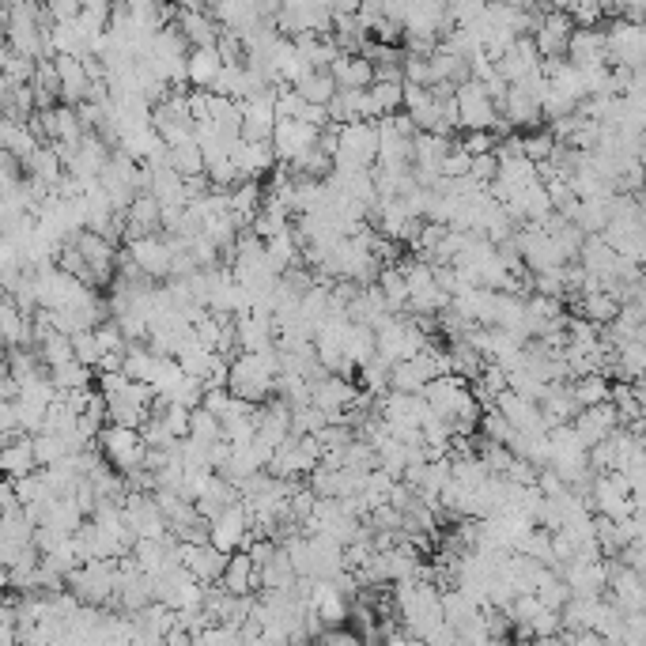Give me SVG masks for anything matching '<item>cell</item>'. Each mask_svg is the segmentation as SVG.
I'll use <instances>...</instances> for the list:
<instances>
[{
	"instance_id": "obj_1",
	"label": "cell",
	"mask_w": 646,
	"mask_h": 646,
	"mask_svg": "<svg viewBox=\"0 0 646 646\" xmlns=\"http://www.w3.org/2000/svg\"><path fill=\"white\" fill-rule=\"evenodd\" d=\"M276 374H280V356H276V348L261 352V356L238 352V356L227 363V393L238 397V401H250V405H265L272 397V386H276Z\"/></svg>"
},
{
	"instance_id": "obj_2",
	"label": "cell",
	"mask_w": 646,
	"mask_h": 646,
	"mask_svg": "<svg viewBox=\"0 0 646 646\" xmlns=\"http://www.w3.org/2000/svg\"><path fill=\"white\" fill-rule=\"evenodd\" d=\"M65 590L87 609H102L118 590V560H91L65 578Z\"/></svg>"
},
{
	"instance_id": "obj_3",
	"label": "cell",
	"mask_w": 646,
	"mask_h": 646,
	"mask_svg": "<svg viewBox=\"0 0 646 646\" xmlns=\"http://www.w3.org/2000/svg\"><path fill=\"white\" fill-rule=\"evenodd\" d=\"M643 507V499L639 495H631L628 480L620 473H601L594 476V484H590V510H597L601 518H609V522H624L628 514H639Z\"/></svg>"
},
{
	"instance_id": "obj_4",
	"label": "cell",
	"mask_w": 646,
	"mask_h": 646,
	"mask_svg": "<svg viewBox=\"0 0 646 646\" xmlns=\"http://www.w3.org/2000/svg\"><path fill=\"white\" fill-rule=\"evenodd\" d=\"M95 450H99V458L118 476H129L144 465V442H140V435L129 431V427L106 424L99 431V439H95Z\"/></svg>"
},
{
	"instance_id": "obj_5",
	"label": "cell",
	"mask_w": 646,
	"mask_h": 646,
	"mask_svg": "<svg viewBox=\"0 0 646 646\" xmlns=\"http://www.w3.org/2000/svg\"><path fill=\"white\" fill-rule=\"evenodd\" d=\"M605 38V65L609 68H643L646 57V27H631L624 19H612L601 27Z\"/></svg>"
},
{
	"instance_id": "obj_6",
	"label": "cell",
	"mask_w": 646,
	"mask_h": 646,
	"mask_svg": "<svg viewBox=\"0 0 646 646\" xmlns=\"http://www.w3.org/2000/svg\"><path fill=\"white\" fill-rule=\"evenodd\" d=\"M238 136L250 140V144H269L272 125H276V87L261 91L254 99L238 102Z\"/></svg>"
},
{
	"instance_id": "obj_7",
	"label": "cell",
	"mask_w": 646,
	"mask_h": 646,
	"mask_svg": "<svg viewBox=\"0 0 646 646\" xmlns=\"http://www.w3.org/2000/svg\"><path fill=\"white\" fill-rule=\"evenodd\" d=\"M571 34H575V23L567 19L563 4L560 8H541V23H537V31H533L537 57H541V61H563Z\"/></svg>"
},
{
	"instance_id": "obj_8",
	"label": "cell",
	"mask_w": 646,
	"mask_h": 646,
	"mask_svg": "<svg viewBox=\"0 0 646 646\" xmlns=\"http://www.w3.org/2000/svg\"><path fill=\"white\" fill-rule=\"evenodd\" d=\"M454 106H458V129L461 133H488L495 114H499L492 102L484 99L480 84H473V80L454 87Z\"/></svg>"
},
{
	"instance_id": "obj_9",
	"label": "cell",
	"mask_w": 646,
	"mask_h": 646,
	"mask_svg": "<svg viewBox=\"0 0 646 646\" xmlns=\"http://www.w3.org/2000/svg\"><path fill=\"white\" fill-rule=\"evenodd\" d=\"M125 257L133 261L136 269H140V276L144 280H163L167 284V276H170V246H167V238L163 235H144V238H136V242H129L125 246Z\"/></svg>"
},
{
	"instance_id": "obj_10",
	"label": "cell",
	"mask_w": 646,
	"mask_h": 646,
	"mask_svg": "<svg viewBox=\"0 0 646 646\" xmlns=\"http://www.w3.org/2000/svg\"><path fill=\"white\" fill-rule=\"evenodd\" d=\"M272 155H276V163H295L299 155L314 152L318 148V129H310V125H303V121H276L272 125Z\"/></svg>"
},
{
	"instance_id": "obj_11",
	"label": "cell",
	"mask_w": 646,
	"mask_h": 646,
	"mask_svg": "<svg viewBox=\"0 0 646 646\" xmlns=\"http://www.w3.org/2000/svg\"><path fill=\"white\" fill-rule=\"evenodd\" d=\"M246 537H250V518H246V510H242V499H238L235 507H227L223 514H216V518L208 522V544L220 548L223 556L242 552Z\"/></svg>"
},
{
	"instance_id": "obj_12",
	"label": "cell",
	"mask_w": 646,
	"mask_h": 646,
	"mask_svg": "<svg viewBox=\"0 0 646 646\" xmlns=\"http://www.w3.org/2000/svg\"><path fill=\"white\" fill-rule=\"evenodd\" d=\"M178 560H182V571L197 586H216L223 567H227V556L212 544H178Z\"/></svg>"
},
{
	"instance_id": "obj_13",
	"label": "cell",
	"mask_w": 646,
	"mask_h": 646,
	"mask_svg": "<svg viewBox=\"0 0 646 646\" xmlns=\"http://www.w3.org/2000/svg\"><path fill=\"white\" fill-rule=\"evenodd\" d=\"M560 578L563 586L571 590V597H601L605 594V560H567L560 567Z\"/></svg>"
},
{
	"instance_id": "obj_14",
	"label": "cell",
	"mask_w": 646,
	"mask_h": 646,
	"mask_svg": "<svg viewBox=\"0 0 646 646\" xmlns=\"http://www.w3.org/2000/svg\"><path fill=\"white\" fill-rule=\"evenodd\" d=\"M231 167H235L238 182H257L261 174H269L276 170V155H272V144H250V140H242L238 136L235 144H231Z\"/></svg>"
},
{
	"instance_id": "obj_15",
	"label": "cell",
	"mask_w": 646,
	"mask_h": 646,
	"mask_svg": "<svg viewBox=\"0 0 646 646\" xmlns=\"http://www.w3.org/2000/svg\"><path fill=\"white\" fill-rule=\"evenodd\" d=\"M492 65H495V76H499L503 84L518 87L529 76V72H537L541 57H537V46H533V38H514V42H510V50L503 53L499 61H492Z\"/></svg>"
},
{
	"instance_id": "obj_16",
	"label": "cell",
	"mask_w": 646,
	"mask_h": 646,
	"mask_svg": "<svg viewBox=\"0 0 646 646\" xmlns=\"http://www.w3.org/2000/svg\"><path fill=\"white\" fill-rule=\"evenodd\" d=\"M495 412L507 420L518 435H544L548 427H544V420H541V408L533 405V401H526V397H518V393H510V390H503L499 397H495Z\"/></svg>"
},
{
	"instance_id": "obj_17",
	"label": "cell",
	"mask_w": 646,
	"mask_h": 646,
	"mask_svg": "<svg viewBox=\"0 0 646 646\" xmlns=\"http://www.w3.org/2000/svg\"><path fill=\"white\" fill-rule=\"evenodd\" d=\"M174 27L186 38L189 50H201V46H216L220 42V27L212 23V16L204 12V4H186L174 12Z\"/></svg>"
},
{
	"instance_id": "obj_18",
	"label": "cell",
	"mask_w": 646,
	"mask_h": 646,
	"mask_svg": "<svg viewBox=\"0 0 646 646\" xmlns=\"http://www.w3.org/2000/svg\"><path fill=\"white\" fill-rule=\"evenodd\" d=\"M620 427V420H616V408L605 401V405H594V408H578V416L571 420V431L578 435V442L590 450V446H597V442H605Z\"/></svg>"
},
{
	"instance_id": "obj_19",
	"label": "cell",
	"mask_w": 646,
	"mask_h": 646,
	"mask_svg": "<svg viewBox=\"0 0 646 646\" xmlns=\"http://www.w3.org/2000/svg\"><path fill=\"white\" fill-rule=\"evenodd\" d=\"M359 386L356 382H344L337 374H322L318 382H310V405L325 412V416H333V412H344V408L356 401Z\"/></svg>"
},
{
	"instance_id": "obj_20",
	"label": "cell",
	"mask_w": 646,
	"mask_h": 646,
	"mask_svg": "<svg viewBox=\"0 0 646 646\" xmlns=\"http://www.w3.org/2000/svg\"><path fill=\"white\" fill-rule=\"evenodd\" d=\"M220 586L223 594H231V597H250L254 590H261V578H257V567L250 563V556L246 552H231L227 556V567H223V575H220Z\"/></svg>"
},
{
	"instance_id": "obj_21",
	"label": "cell",
	"mask_w": 646,
	"mask_h": 646,
	"mask_svg": "<svg viewBox=\"0 0 646 646\" xmlns=\"http://www.w3.org/2000/svg\"><path fill=\"white\" fill-rule=\"evenodd\" d=\"M563 61H567V65H575L578 72H582V68L605 65V38H601V27H590V31L571 34Z\"/></svg>"
},
{
	"instance_id": "obj_22",
	"label": "cell",
	"mask_w": 646,
	"mask_h": 646,
	"mask_svg": "<svg viewBox=\"0 0 646 646\" xmlns=\"http://www.w3.org/2000/svg\"><path fill=\"white\" fill-rule=\"evenodd\" d=\"M31 473H38L31 439H27V435H12V439H4V450H0V476H8V480H23V476H31Z\"/></svg>"
},
{
	"instance_id": "obj_23",
	"label": "cell",
	"mask_w": 646,
	"mask_h": 646,
	"mask_svg": "<svg viewBox=\"0 0 646 646\" xmlns=\"http://www.w3.org/2000/svg\"><path fill=\"white\" fill-rule=\"evenodd\" d=\"M329 76H333L337 91H367V87L374 84L371 61H363L359 53H352V57H337V61L329 65Z\"/></svg>"
},
{
	"instance_id": "obj_24",
	"label": "cell",
	"mask_w": 646,
	"mask_h": 646,
	"mask_svg": "<svg viewBox=\"0 0 646 646\" xmlns=\"http://www.w3.org/2000/svg\"><path fill=\"white\" fill-rule=\"evenodd\" d=\"M261 204H265V189H261V182H238V186L227 193V208H231V216H235L238 231H250L254 216L261 212Z\"/></svg>"
},
{
	"instance_id": "obj_25",
	"label": "cell",
	"mask_w": 646,
	"mask_h": 646,
	"mask_svg": "<svg viewBox=\"0 0 646 646\" xmlns=\"http://www.w3.org/2000/svg\"><path fill=\"white\" fill-rule=\"evenodd\" d=\"M220 53H216V46H201V50H189L186 57V84L193 87V91H208L212 87V80L220 76Z\"/></svg>"
},
{
	"instance_id": "obj_26",
	"label": "cell",
	"mask_w": 646,
	"mask_h": 646,
	"mask_svg": "<svg viewBox=\"0 0 646 646\" xmlns=\"http://www.w3.org/2000/svg\"><path fill=\"white\" fill-rule=\"evenodd\" d=\"M541 420H544V427L552 431V427H563V424H571L578 416V405H575V397H571V390L567 386H548V393L541 397Z\"/></svg>"
},
{
	"instance_id": "obj_27",
	"label": "cell",
	"mask_w": 646,
	"mask_h": 646,
	"mask_svg": "<svg viewBox=\"0 0 646 646\" xmlns=\"http://www.w3.org/2000/svg\"><path fill=\"white\" fill-rule=\"evenodd\" d=\"M261 246H265V257H269V265H272V272H276V276H284V272H291V269H303L299 242H295V235H291V227L284 231V235L265 238Z\"/></svg>"
},
{
	"instance_id": "obj_28",
	"label": "cell",
	"mask_w": 646,
	"mask_h": 646,
	"mask_svg": "<svg viewBox=\"0 0 646 646\" xmlns=\"http://www.w3.org/2000/svg\"><path fill=\"white\" fill-rule=\"evenodd\" d=\"M291 91H295L303 102H310V106H329V99L337 95V84H333V76H329V72H314V68H306L303 76L291 84Z\"/></svg>"
},
{
	"instance_id": "obj_29",
	"label": "cell",
	"mask_w": 646,
	"mask_h": 646,
	"mask_svg": "<svg viewBox=\"0 0 646 646\" xmlns=\"http://www.w3.org/2000/svg\"><path fill=\"white\" fill-rule=\"evenodd\" d=\"M439 609H442V624L454 631H461L465 624H473L476 616H480V605H473L461 590H446V594H439Z\"/></svg>"
},
{
	"instance_id": "obj_30",
	"label": "cell",
	"mask_w": 646,
	"mask_h": 646,
	"mask_svg": "<svg viewBox=\"0 0 646 646\" xmlns=\"http://www.w3.org/2000/svg\"><path fill=\"white\" fill-rule=\"evenodd\" d=\"M257 578H261V590H276V594H288V590H295V582H299L280 544H276V556L265 567H257Z\"/></svg>"
},
{
	"instance_id": "obj_31",
	"label": "cell",
	"mask_w": 646,
	"mask_h": 646,
	"mask_svg": "<svg viewBox=\"0 0 646 646\" xmlns=\"http://www.w3.org/2000/svg\"><path fill=\"white\" fill-rule=\"evenodd\" d=\"M609 386L612 382H605L601 374H586V378H571V382H567V390H571L578 408L605 405V401H609Z\"/></svg>"
},
{
	"instance_id": "obj_32",
	"label": "cell",
	"mask_w": 646,
	"mask_h": 646,
	"mask_svg": "<svg viewBox=\"0 0 646 646\" xmlns=\"http://www.w3.org/2000/svg\"><path fill=\"white\" fill-rule=\"evenodd\" d=\"M31 450H34V461H38L42 469H50V465H57V461L72 458V450H68L65 435H50V431L34 435V439H31Z\"/></svg>"
},
{
	"instance_id": "obj_33",
	"label": "cell",
	"mask_w": 646,
	"mask_h": 646,
	"mask_svg": "<svg viewBox=\"0 0 646 646\" xmlns=\"http://www.w3.org/2000/svg\"><path fill=\"white\" fill-rule=\"evenodd\" d=\"M616 367H620V378H624V382H639V378H643V367H646L643 340L620 344V348H616Z\"/></svg>"
},
{
	"instance_id": "obj_34",
	"label": "cell",
	"mask_w": 646,
	"mask_h": 646,
	"mask_svg": "<svg viewBox=\"0 0 646 646\" xmlns=\"http://www.w3.org/2000/svg\"><path fill=\"white\" fill-rule=\"evenodd\" d=\"M427 386V374L420 371L416 359L408 363H393L390 367V393H420Z\"/></svg>"
},
{
	"instance_id": "obj_35",
	"label": "cell",
	"mask_w": 646,
	"mask_h": 646,
	"mask_svg": "<svg viewBox=\"0 0 646 646\" xmlns=\"http://www.w3.org/2000/svg\"><path fill=\"white\" fill-rule=\"evenodd\" d=\"M167 167L178 178H197V174H204V159L197 144H182V148H167Z\"/></svg>"
},
{
	"instance_id": "obj_36",
	"label": "cell",
	"mask_w": 646,
	"mask_h": 646,
	"mask_svg": "<svg viewBox=\"0 0 646 646\" xmlns=\"http://www.w3.org/2000/svg\"><path fill=\"white\" fill-rule=\"evenodd\" d=\"M367 95L374 102V114L378 118H390V114H401V99H405V87L401 84H371Z\"/></svg>"
},
{
	"instance_id": "obj_37",
	"label": "cell",
	"mask_w": 646,
	"mask_h": 646,
	"mask_svg": "<svg viewBox=\"0 0 646 646\" xmlns=\"http://www.w3.org/2000/svg\"><path fill=\"white\" fill-rule=\"evenodd\" d=\"M189 439H197L201 446H212V442H220L223 439L220 420H216L212 412H204V408H193V412H189Z\"/></svg>"
},
{
	"instance_id": "obj_38",
	"label": "cell",
	"mask_w": 646,
	"mask_h": 646,
	"mask_svg": "<svg viewBox=\"0 0 646 646\" xmlns=\"http://www.w3.org/2000/svg\"><path fill=\"white\" fill-rule=\"evenodd\" d=\"M174 363L182 367V374H186V378H197V382H204V378H208V371H212V363H216V356H212V352H204L201 344H193V348H186V352L174 359Z\"/></svg>"
},
{
	"instance_id": "obj_39",
	"label": "cell",
	"mask_w": 646,
	"mask_h": 646,
	"mask_svg": "<svg viewBox=\"0 0 646 646\" xmlns=\"http://www.w3.org/2000/svg\"><path fill=\"white\" fill-rule=\"evenodd\" d=\"M359 382H363V393H390V363L374 356L367 367H359Z\"/></svg>"
},
{
	"instance_id": "obj_40",
	"label": "cell",
	"mask_w": 646,
	"mask_h": 646,
	"mask_svg": "<svg viewBox=\"0 0 646 646\" xmlns=\"http://www.w3.org/2000/svg\"><path fill=\"white\" fill-rule=\"evenodd\" d=\"M68 340H72V359H76L80 367H87V371H95V367H99V359H102L99 344H95V333L84 329V333H72Z\"/></svg>"
},
{
	"instance_id": "obj_41",
	"label": "cell",
	"mask_w": 646,
	"mask_h": 646,
	"mask_svg": "<svg viewBox=\"0 0 646 646\" xmlns=\"http://www.w3.org/2000/svg\"><path fill=\"white\" fill-rule=\"evenodd\" d=\"M325 427V412H318L314 405L291 408V435L303 439V435H318Z\"/></svg>"
},
{
	"instance_id": "obj_42",
	"label": "cell",
	"mask_w": 646,
	"mask_h": 646,
	"mask_svg": "<svg viewBox=\"0 0 646 646\" xmlns=\"http://www.w3.org/2000/svg\"><path fill=\"white\" fill-rule=\"evenodd\" d=\"M529 639H556V635H563V624H560V612L552 609H541L533 620L526 624Z\"/></svg>"
},
{
	"instance_id": "obj_43",
	"label": "cell",
	"mask_w": 646,
	"mask_h": 646,
	"mask_svg": "<svg viewBox=\"0 0 646 646\" xmlns=\"http://www.w3.org/2000/svg\"><path fill=\"white\" fill-rule=\"evenodd\" d=\"M91 333H95V344H99L102 356H110V352H125V337H121L118 322H99Z\"/></svg>"
},
{
	"instance_id": "obj_44",
	"label": "cell",
	"mask_w": 646,
	"mask_h": 646,
	"mask_svg": "<svg viewBox=\"0 0 646 646\" xmlns=\"http://www.w3.org/2000/svg\"><path fill=\"white\" fill-rule=\"evenodd\" d=\"M148 420H152V416H148ZM155 420L167 427L174 439H186V435H189V412H186V408L167 405L163 412H159V416H155Z\"/></svg>"
},
{
	"instance_id": "obj_45",
	"label": "cell",
	"mask_w": 646,
	"mask_h": 646,
	"mask_svg": "<svg viewBox=\"0 0 646 646\" xmlns=\"http://www.w3.org/2000/svg\"><path fill=\"white\" fill-rule=\"evenodd\" d=\"M439 174H442V178H450V182H454V178H465V174H469V155H465V152L458 148V140H454V148H450V152H446V159H442Z\"/></svg>"
},
{
	"instance_id": "obj_46",
	"label": "cell",
	"mask_w": 646,
	"mask_h": 646,
	"mask_svg": "<svg viewBox=\"0 0 646 646\" xmlns=\"http://www.w3.org/2000/svg\"><path fill=\"white\" fill-rule=\"evenodd\" d=\"M458 148L469 155V159H476V155H492L495 140H492V133H461Z\"/></svg>"
},
{
	"instance_id": "obj_47",
	"label": "cell",
	"mask_w": 646,
	"mask_h": 646,
	"mask_svg": "<svg viewBox=\"0 0 646 646\" xmlns=\"http://www.w3.org/2000/svg\"><path fill=\"white\" fill-rule=\"evenodd\" d=\"M227 405H231V393H227V390H204L201 393V408H204V412H212L216 420L227 412Z\"/></svg>"
},
{
	"instance_id": "obj_48",
	"label": "cell",
	"mask_w": 646,
	"mask_h": 646,
	"mask_svg": "<svg viewBox=\"0 0 646 646\" xmlns=\"http://www.w3.org/2000/svg\"><path fill=\"white\" fill-rule=\"evenodd\" d=\"M318 646H363L359 643L356 631H344V628H325L318 635Z\"/></svg>"
},
{
	"instance_id": "obj_49",
	"label": "cell",
	"mask_w": 646,
	"mask_h": 646,
	"mask_svg": "<svg viewBox=\"0 0 646 646\" xmlns=\"http://www.w3.org/2000/svg\"><path fill=\"white\" fill-rule=\"evenodd\" d=\"M0 646H16V612H12V605H0Z\"/></svg>"
},
{
	"instance_id": "obj_50",
	"label": "cell",
	"mask_w": 646,
	"mask_h": 646,
	"mask_svg": "<svg viewBox=\"0 0 646 646\" xmlns=\"http://www.w3.org/2000/svg\"><path fill=\"white\" fill-rule=\"evenodd\" d=\"M563 643L567 646H609L597 631H563Z\"/></svg>"
},
{
	"instance_id": "obj_51",
	"label": "cell",
	"mask_w": 646,
	"mask_h": 646,
	"mask_svg": "<svg viewBox=\"0 0 646 646\" xmlns=\"http://www.w3.org/2000/svg\"><path fill=\"white\" fill-rule=\"evenodd\" d=\"M12 435H19V431H16V412H12V405H8V401H0V439H12Z\"/></svg>"
},
{
	"instance_id": "obj_52",
	"label": "cell",
	"mask_w": 646,
	"mask_h": 646,
	"mask_svg": "<svg viewBox=\"0 0 646 646\" xmlns=\"http://www.w3.org/2000/svg\"><path fill=\"white\" fill-rule=\"evenodd\" d=\"M163 646H197V639H193L186 628H178V624H174V628L163 635Z\"/></svg>"
},
{
	"instance_id": "obj_53",
	"label": "cell",
	"mask_w": 646,
	"mask_h": 646,
	"mask_svg": "<svg viewBox=\"0 0 646 646\" xmlns=\"http://www.w3.org/2000/svg\"><path fill=\"white\" fill-rule=\"evenodd\" d=\"M121 356H125V352H110V356H102L95 371H99V374H121Z\"/></svg>"
}]
</instances>
